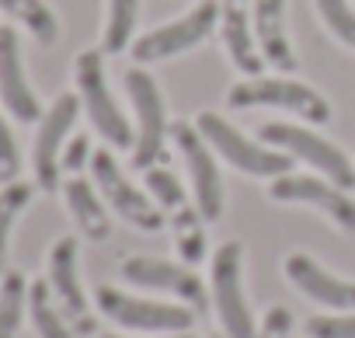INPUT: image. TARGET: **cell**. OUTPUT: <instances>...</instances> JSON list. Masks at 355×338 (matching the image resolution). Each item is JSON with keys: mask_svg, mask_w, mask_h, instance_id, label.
<instances>
[{"mask_svg": "<svg viewBox=\"0 0 355 338\" xmlns=\"http://www.w3.org/2000/svg\"><path fill=\"white\" fill-rule=\"evenodd\" d=\"M310 338H355V310L348 314H317L306 321Z\"/></svg>", "mask_w": 355, "mask_h": 338, "instance_id": "28", "label": "cell"}, {"mask_svg": "<svg viewBox=\"0 0 355 338\" xmlns=\"http://www.w3.org/2000/svg\"><path fill=\"white\" fill-rule=\"evenodd\" d=\"M202 213L192 206H182L178 213H171V227H174V244L182 251V258L189 265H199L206 258V227H202Z\"/></svg>", "mask_w": 355, "mask_h": 338, "instance_id": "24", "label": "cell"}, {"mask_svg": "<svg viewBox=\"0 0 355 338\" xmlns=\"http://www.w3.org/2000/svg\"><path fill=\"white\" fill-rule=\"evenodd\" d=\"M91 157H94V153H91V140L80 133V136H73V140L63 146V160H60V164H63V171L77 175V171H80V167H84Z\"/></svg>", "mask_w": 355, "mask_h": 338, "instance_id": "31", "label": "cell"}, {"mask_svg": "<svg viewBox=\"0 0 355 338\" xmlns=\"http://www.w3.org/2000/svg\"><path fill=\"white\" fill-rule=\"evenodd\" d=\"M63 199H67V210H70L73 223L80 227V234L87 241H105L112 234V220H108V210H105V199H101L98 185H91L84 178H70L63 185Z\"/></svg>", "mask_w": 355, "mask_h": 338, "instance_id": "19", "label": "cell"}, {"mask_svg": "<svg viewBox=\"0 0 355 338\" xmlns=\"http://www.w3.org/2000/svg\"><path fill=\"white\" fill-rule=\"evenodd\" d=\"M122 276L129 282H136V286L174 293L178 300H185L196 314H202L209 307L206 282L189 265H174V262H164V258H153V255H132V258L122 262Z\"/></svg>", "mask_w": 355, "mask_h": 338, "instance_id": "14", "label": "cell"}, {"mask_svg": "<svg viewBox=\"0 0 355 338\" xmlns=\"http://www.w3.org/2000/svg\"><path fill=\"white\" fill-rule=\"evenodd\" d=\"M216 18H220V0H199L178 22H167V25L139 35L132 42V60L143 67V63H160V60H171L178 53H189L192 46L209 39V32L216 28Z\"/></svg>", "mask_w": 355, "mask_h": 338, "instance_id": "6", "label": "cell"}, {"mask_svg": "<svg viewBox=\"0 0 355 338\" xmlns=\"http://www.w3.org/2000/svg\"><path fill=\"white\" fill-rule=\"evenodd\" d=\"M146 189H150L153 203H157L167 217H171V213H178L182 206H189L185 189H182V182H178V175H174V171H167V167H160V164L146 167Z\"/></svg>", "mask_w": 355, "mask_h": 338, "instance_id": "26", "label": "cell"}, {"mask_svg": "<svg viewBox=\"0 0 355 338\" xmlns=\"http://www.w3.org/2000/svg\"><path fill=\"white\" fill-rule=\"evenodd\" d=\"M286 279L310 300L331 307V310H355V282L331 276L327 269H320L310 255L296 251L286 258Z\"/></svg>", "mask_w": 355, "mask_h": 338, "instance_id": "16", "label": "cell"}, {"mask_svg": "<svg viewBox=\"0 0 355 338\" xmlns=\"http://www.w3.org/2000/svg\"><path fill=\"white\" fill-rule=\"evenodd\" d=\"M139 18V0H108V18L101 35V53H122L132 42Z\"/></svg>", "mask_w": 355, "mask_h": 338, "instance_id": "25", "label": "cell"}, {"mask_svg": "<svg viewBox=\"0 0 355 338\" xmlns=\"http://www.w3.org/2000/svg\"><path fill=\"white\" fill-rule=\"evenodd\" d=\"M268 196L275 203H303V206H313L320 210L331 223H338L345 234H355V199L348 196V189L334 185V182H320V178H310V175H282V178H272L268 185Z\"/></svg>", "mask_w": 355, "mask_h": 338, "instance_id": "13", "label": "cell"}, {"mask_svg": "<svg viewBox=\"0 0 355 338\" xmlns=\"http://www.w3.org/2000/svg\"><path fill=\"white\" fill-rule=\"evenodd\" d=\"M251 25H254V42H258L265 63H272L282 74H293L300 67V60L286 35V0H254Z\"/></svg>", "mask_w": 355, "mask_h": 338, "instance_id": "17", "label": "cell"}, {"mask_svg": "<svg viewBox=\"0 0 355 338\" xmlns=\"http://www.w3.org/2000/svg\"><path fill=\"white\" fill-rule=\"evenodd\" d=\"M125 91L129 101L136 108V143H132V167L146 171L164 157V140L171 133L167 126V108H164V94L157 87V81L143 70V67H129L125 70Z\"/></svg>", "mask_w": 355, "mask_h": 338, "instance_id": "4", "label": "cell"}, {"mask_svg": "<svg viewBox=\"0 0 355 338\" xmlns=\"http://www.w3.org/2000/svg\"><path fill=\"white\" fill-rule=\"evenodd\" d=\"M91 175H94V185H98L101 199H105L125 223H132V227H139V230H146V234H153V230L164 227V217H167V213H164L153 199H146V196L125 178V171L119 167V160L112 157L108 146H105V150H94V157H91Z\"/></svg>", "mask_w": 355, "mask_h": 338, "instance_id": "9", "label": "cell"}, {"mask_svg": "<svg viewBox=\"0 0 355 338\" xmlns=\"http://www.w3.org/2000/svg\"><path fill=\"white\" fill-rule=\"evenodd\" d=\"M0 11L15 18L18 25H25L39 46H53L60 39V22L46 0H0Z\"/></svg>", "mask_w": 355, "mask_h": 338, "instance_id": "21", "label": "cell"}, {"mask_svg": "<svg viewBox=\"0 0 355 338\" xmlns=\"http://www.w3.org/2000/svg\"><path fill=\"white\" fill-rule=\"evenodd\" d=\"M196 126H199V133L206 136V143H209L230 167H237V171H244V175H251V178H282V175L293 171V160H296V157H289L286 150L261 146V143L248 140L237 126H230V122H227L223 115H216V112H202V115L196 119Z\"/></svg>", "mask_w": 355, "mask_h": 338, "instance_id": "1", "label": "cell"}, {"mask_svg": "<svg viewBox=\"0 0 355 338\" xmlns=\"http://www.w3.org/2000/svg\"><path fill=\"white\" fill-rule=\"evenodd\" d=\"M98 310L132 331H189L192 328V307H178V303H160V300H143L129 296L115 286H98L94 293Z\"/></svg>", "mask_w": 355, "mask_h": 338, "instance_id": "10", "label": "cell"}, {"mask_svg": "<svg viewBox=\"0 0 355 338\" xmlns=\"http://www.w3.org/2000/svg\"><path fill=\"white\" fill-rule=\"evenodd\" d=\"M73 81H77V94L80 105L87 112V119L94 122V129L112 143V146H132V126L122 115L119 101L108 91V77H105V53L101 49H84L73 63Z\"/></svg>", "mask_w": 355, "mask_h": 338, "instance_id": "2", "label": "cell"}, {"mask_svg": "<svg viewBox=\"0 0 355 338\" xmlns=\"http://www.w3.org/2000/svg\"><path fill=\"white\" fill-rule=\"evenodd\" d=\"M0 101L18 122H39L46 112L28 87L25 63H21V42L15 28H0Z\"/></svg>", "mask_w": 355, "mask_h": 338, "instance_id": "15", "label": "cell"}, {"mask_svg": "<svg viewBox=\"0 0 355 338\" xmlns=\"http://www.w3.org/2000/svg\"><path fill=\"white\" fill-rule=\"evenodd\" d=\"M171 140L178 143V153H182V160L189 167L192 192H196V210L202 213L206 223L220 220L223 217V175H220V164L213 157V146L206 143V136L192 122H174Z\"/></svg>", "mask_w": 355, "mask_h": 338, "instance_id": "8", "label": "cell"}, {"mask_svg": "<svg viewBox=\"0 0 355 338\" xmlns=\"http://www.w3.org/2000/svg\"><path fill=\"white\" fill-rule=\"evenodd\" d=\"M258 136L265 143H272L275 150H286L289 157L296 160H306L310 167H317V171H324L334 185L341 189H355V167L352 160L324 136L303 129V126H293V122H265L258 129Z\"/></svg>", "mask_w": 355, "mask_h": 338, "instance_id": "7", "label": "cell"}, {"mask_svg": "<svg viewBox=\"0 0 355 338\" xmlns=\"http://www.w3.org/2000/svg\"><path fill=\"white\" fill-rule=\"evenodd\" d=\"M18 171H21V150L15 143V133H11L8 119L0 115V185L18 182Z\"/></svg>", "mask_w": 355, "mask_h": 338, "instance_id": "29", "label": "cell"}, {"mask_svg": "<svg viewBox=\"0 0 355 338\" xmlns=\"http://www.w3.org/2000/svg\"><path fill=\"white\" fill-rule=\"evenodd\" d=\"M32 196H35V185H28V182H8V185H0V276L8 272L11 234H15L18 217L28 210Z\"/></svg>", "mask_w": 355, "mask_h": 338, "instance_id": "23", "label": "cell"}, {"mask_svg": "<svg viewBox=\"0 0 355 338\" xmlns=\"http://www.w3.org/2000/svg\"><path fill=\"white\" fill-rule=\"evenodd\" d=\"M101 338H122V335H101ZM167 338H196V335H189V331H174V335H167Z\"/></svg>", "mask_w": 355, "mask_h": 338, "instance_id": "32", "label": "cell"}, {"mask_svg": "<svg viewBox=\"0 0 355 338\" xmlns=\"http://www.w3.org/2000/svg\"><path fill=\"white\" fill-rule=\"evenodd\" d=\"M28 314V282L21 272L8 269L0 276V338H18Z\"/></svg>", "mask_w": 355, "mask_h": 338, "instance_id": "22", "label": "cell"}, {"mask_svg": "<svg viewBox=\"0 0 355 338\" xmlns=\"http://www.w3.org/2000/svg\"><path fill=\"white\" fill-rule=\"evenodd\" d=\"M80 115V94H60L53 101V108L39 119V133H35V146H32V167H35V185L42 192H56L60 189V171H63V146H67V133L73 129Z\"/></svg>", "mask_w": 355, "mask_h": 338, "instance_id": "11", "label": "cell"}, {"mask_svg": "<svg viewBox=\"0 0 355 338\" xmlns=\"http://www.w3.org/2000/svg\"><path fill=\"white\" fill-rule=\"evenodd\" d=\"M289 331H293V314H289V307H272V310L265 314V321H261V328H258L254 338H289Z\"/></svg>", "mask_w": 355, "mask_h": 338, "instance_id": "30", "label": "cell"}, {"mask_svg": "<svg viewBox=\"0 0 355 338\" xmlns=\"http://www.w3.org/2000/svg\"><path fill=\"white\" fill-rule=\"evenodd\" d=\"M227 105L230 108L272 105V108H286L293 115H303L313 126H324L331 119V105L310 84L293 81V77H244L227 91Z\"/></svg>", "mask_w": 355, "mask_h": 338, "instance_id": "3", "label": "cell"}, {"mask_svg": "<svg viewBox=\"0 0 355 338\" xmlns=\"http://www.w3.org/2000/svg\"><path fill=\"white\" fill-rule=\"evenodd\" d=\"M248 4L251 0H223L220 4V35H223L230 63L244 77H261L265 56L254 49V25L248 22Z\"/></svg>", "mask_w": 355, "mask_h": 338, "instance_id": "18", "label": "cell"}, {"mask_svg": "<svg viewBox=\"0 0 355 338\" xmlns=\"http://www.w3.org/2000/svg\"><path fill=\"white\" fill-rule=\"evenodd\" d=\"M313 4H317L324 28L334 39H341L348 49H355V11H352L348 0H313Z\"/></svg>", "mask_w": 355, "mask_h": 338, "instance_id": "27", "label": "cell"}, {"mask_svg": "<svg viewBox=\"0 0 355 338\" xmlns=\"http://www.w3.org/2000/svg\"><path fill=\"white\" fill-rule=\"evenodd\" d=\"M213 303L227 338H254L258 324L251 317L244 296V248L241 241H227L213 255Z\"/></svg>", "mask_w": 355, "mask_h": 338, "instance_id": "5", "label": "cell"}, {"mask_svg": "<svg viewBox=\"0 0 355 338\" xmlns=\"http://www.w3.org/2000/svg\"><path fill=\"white\" fill-rule=\"evenodd\" d=\"M28 317H32V328L39 338H80L73 331V324L63 317V310L53 303L49 279L28 282Z\"/></svg>", "mask_w": 355, "mask_h": 338, "instance_id": "20", "label": "cell"}, {"mask_svg": "<svg viewBox=\"0 0 355 338\" xmlns=\"http://www.w3.org/2000/svg\"><path fill=\"white\" fill-rule=\"evenodd\" d=\"M49 289L56 307L63 310V317L73 324V331L94 335L98 331V317L87 303V293L80 286V269H77V237H60L49 251Z\"/></svg>", "mask_w": 355, "mask_h": 338, "instance_id": "12", "label": "cell"}]
</instances>
